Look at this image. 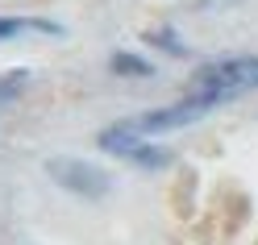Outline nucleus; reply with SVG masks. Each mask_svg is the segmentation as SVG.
<instances>
[{
  "instance_id": "1",
  "label": "nucleus",
  "mask_w": 258,
  "mask_h": 245,
  "mask_svg": "<svg viewBox=\"0 0 258 245\" xmlns=\"http://www.w3.org/2000/svg\"><path fill=\"white\" fill-rule=\"evenodd\" d=\"M241 92H258V58L254 54H233V58H213L191 71L187 96L200 100L204 108H217L225 100H237Z\"/></svg>"
},
{
  "instance_id": "5",
  "label": "nucleus",
  "mask_w": 258,
  "mask_h": 245,
  "mask_svg": "<svg viewBox=\"0 0 258 245\" xmlns=\"http://www.w3.org/2000/svg\"><path fill=\"white\" fill-rule=\"evenodd\" d=\"M21 34H46V38H58L62 29L54 21H42V17H0V42L5 38H21Z\"/></svg>"
},
{
  "instance_id": "7",
  "label": "nucleus",
  "mask_w": 258,
  "mask_h": 245,
  "mask_svg": "<svg viewBox=\"0 0 258 245\" xmlns=\"http://www.w3.org/2000/svg\"><path fill=\"white\" fill-rule=\"evenodd\" d=\"M112 71H117V75H138V79L154 75V67H150V62H142L138 54H112Z\"/></svg>"
},
{
  "instance_id": "4",
  "label": "nucleus",
  "mask_w": 258,
  "mask_h": 245,
  "mask_svg": "<svg viewBox=\"0 0 258 245\" xmlns=\"http://www.w3.org/2000/svg\"><path fill=\"white\" fill-rule=\"evenodd\" d=\"M204 104L200 100H191V96H183L179 104H167V108H150V112H142V117H134L129 125L138 129V133H167V129H183V125H191L196 117H204Z\"/></svg>"
},
{
  "instance_id": "3",
  "label": "nucleus",
  "mask_w": 258,
  "mask_h": 245,
  "mask_svg": "<svg viewBox=\"0 0 258 245\" xmlns=\"http://www.w3.org/2000/svg\"><path fill=\"white\" fill-rule=\"evenodd\" d=\"M46 175H50L62 191L84 195V200H100V195H108V187H112L108 171L92 167V162H79V158H50L46 162Z\"/></svg>"
},
{
  "instance_id": "2",
  "label": "nucleus",
  "mask_w": 258,
  "mask_h": 245,
  "mask_svg": "<svg viewBox=\"0 0 258 245\" xmlns=\"http://www.w3.org/2000/svg\"><path fill=\"white\" fill-rule=\"evenodd\" d=\"M100 150L104 154H117L125 162H134V167H142V171H158V167H167V162H171V154L163 150V145L146 141V133H138L129 121L104 129V133H100Z\"/></svg>"
},
{
  "instance_id": "6",
  "label": "nucleus",
  "mask_w": 258,
  "mask_h": 245,
  "mask_svg": "<svg viewBox=\"0 0 258 245\" xmlns=\"http://www.w3.org/2000/svg\"><path fill=\"white\" fill-rule=\"evenodd\" d=\"M29 84V71H0V104H13Z\"/></svg>"
},
{
  "instance_id": "8",
  "label": "nucleus",
  "mask_w": 258,
  "mask_h": 245,
  "mask_svg": "<svg viewBox=\"0 0 258 245\" xmlns=\"http://www.w3.org/2000/svg\"><path fill=\"white\" fill-rule=\"evenodd\" d=\"M146 38H150L154 46H167V50H171V54H183V46H179V38H175V34H171V29H150V34H146Z\"/></svg>"
},
{
  "instance_id": "9",
  "label": "nucleus",
  "mask_w": 258,
  "mask_h": 245,
  "mask_svg": "<svg viewBox=\"0 0 258 245\" xmlns=\"http://www.w3.org/2000/svg\"><path fill=\"white\" fill-rule=\"evenodd\" d=\"M217 5H237V0H196V9H217Z\"/></svg>"
}]
</instances>
